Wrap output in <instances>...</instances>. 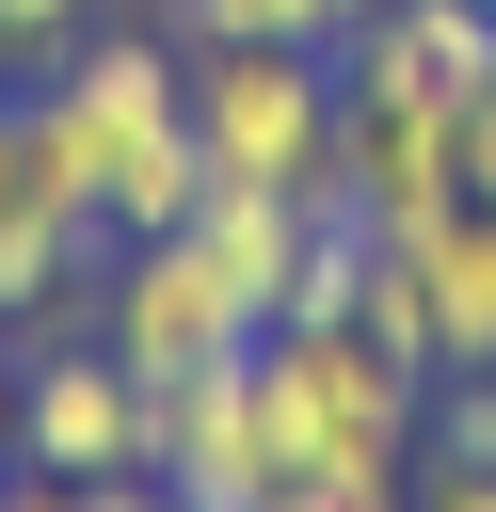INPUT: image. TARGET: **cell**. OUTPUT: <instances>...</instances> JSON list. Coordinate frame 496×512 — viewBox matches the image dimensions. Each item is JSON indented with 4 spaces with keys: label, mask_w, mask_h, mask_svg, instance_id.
<instances>
[{
    "label": "cell",
    "mask_w": 496,
    "mask_h": 512,
    "mask_svg": "<svg viewBox=\"0 0 496 512\" xmlns=\"http://www.w3.org/2000/svg\"><path fill=\"white\" fill-rule=\"evenodd\" d=\"M416 416H432V368L384 352L368 320H272L256 336V448H272V480L400 512L416 496Z\"/></svg>",
    "instance_id": "cell-1"
},
{
    "label": "cell",
    "mask_w": 496,
    "mask_h": 512,
    "mask_svg": "<svg viewBox=\"0 0 496 512\" xmlns=\"http://www.w3.org/2000/svg\"><path fill=\"white\" fill-rule=\"evenodd\" d=\"M192 144L256 192H336V48H192Z\"/></svg>",
    "instance_id": "cell-2"
},
{
    "label": "cell",
    "mask_w": 496,
    "mask_h": 512,
    "mask_svg": "<svg viewBox=\"0 0 496 512\" xmlns=\"http://www.w3.org/2000/svg\"><path fill=\"white\" fill-rule=\"evenodd\" d=\"M96 336H112L144 384H192V368H240L272 320L208 272L192 224H160V240H96Z\"/></svg>",
    "instance_id": "cell-3"
},
{
    "label": "cell",
    "mask_w": 496,
    "mask_h": 512,
    "mask_svg": "<svg viewBox=\"0 0 496 512\" xmlns=\"http://www.w3.org/2000/svg\"><path fill=\"white\" fill-rule=\"evenodd\" d=\"M144 368L112 352V336H64V352H32L16 368V464L32 480H128L144 464Z\"/></svg>",
    "instance_id": "cell-4"
},
{
    "label": "cell",
    "mask_w": 496,
    "mask_h": 512,
    "mask_svg": "<svg viewBox=\"0 0 496 512\" xmlns=\"http://www.w3.org/2000/svg\"><path fill=\"white\" fill-rule=\"evenodd\" d=\"M336 96H384V112H480L496 96V0H384L336 32Z\"/></svg>",
    "instance_id": "cell-5"
},
{
    "label": "cell",
    "mask_w": 496,
    "mask_h": 512,
    "mask_svg": "<svg viewBox=\"0 0 496 512\" xmlns=\"http://www.w3.org/2000/svg\"><path fill=\"white\" fill-rule=\"evenodd\" d=\"M144 464L192 496V512H256L272 496V448H256V352L240 368H192V384H144Z\"/></svg>",
    "instance_id": "cell-6"
},
{
    "label": "cell",
    "mask_w": 496,
    "mask_h": 512,
    "mask_svg": "<svg viewBox=\"0 0 496 512\" xmlns=\"http://www.w3.org/2000/svg\"><path fill=\"white\" fill-rule=\"evenodd\" d=\"M336 192H352L384 240H416V224H448V208H464V128H448V112L336 96Z\"/></svg>",
    "instance_id": "cell-7"
},
{
    "label": "cell",
    "mask_w": 496,
    "mask_h": 512,
    "mask_svg": "<svg viewBox=\"0 0 496 512\" xmlns=\"http://www.w3.org/2000/svg\"><path fill=\"white\" fill-rule=\"evenodd\" d=\"M416 288H432V368H496V208L416 224Z\"/></svg>",
    "instance_id": "cell-8"
},
{
    "label": "cell",
    "mask_w": 496,
    "mask_h": 512,
    "mask_svg": "<svg viewBox=\"0 0 496 512\" xmlns=\"http://www.w3.org/2000/svg\"><path fill=\"white\" fill-rule=\"evenodd\" d=\"M192 48H336V0H176Z\"/></svg>",
    "instance_id": "cell-9"
},
{
    "label": "cell",
    "mask_w": 496,
    "mask_h": 512,
    "mask_svg": "<svg viewBox=\"0 0 496 512\" xmlns=\"http://www.w3.org/2000/svg\"><path fill=\"white\" fill-rule=\"evenodd\" d=\"M80 48V0H0V64H64Z\"/></svg>",
    "instance_id": "cell-10"
},
{
    "label": "cell",
    "mask_w": 496,
    "mask_h": 512,
    "mask_svg": "<svg viewBox=\"0 0 496 512\" xmlns=\"http://www.w3.org/2000/svg\"><path fill=\"white\" fill-rule=\"evenodd\" d=\"M80 512H192V496H176L160 464H128V480H80Z\"/></svg>",
    "instance_id": "cell-11"
},
{
    "label": "cell",
    "mask_w": 496,
    "mask_h": 512,
    "mask_svg": "<svg viewBox=\"0 0 496 512\" xmlns=\"http://www.w3.org/2000/svg\"><path fill=\"white\" fill-rule=\"evenodd\" d=\"M464 208H496V96L464 112Z\"/></svg>",
    "instance_id": "cell-12"
},
{
    "label": "cell",
    "mask_w": 496,
    "mask_h": 512,
    "mask_svg": "<svg viewBox=\"0 0 496 512\" xmlns=\"http://www.w3.org/2000/svg\"><path fill=\"white\" fill-rule=\"evenodd\" d=\"M32 208V128H16V96H0V224Z\"/></svg>",
    "instance_id": "cell-13"
},
{
    "label": "cell",
    "mask_w": 496,
    "mask_h": 512,
    "mask_svg": "<svg viewBox=\"0 0 496 512\" xmlns=\"http://www.w3.org/2000/svg\"><path fill=\"white\" fill-rule=\"evenodd\" d=\"M400 512H496V480H448V464H432V480H416Z\"/></svg>",
    "instance_id": "cell-14"
},
{
    "label": "cell",
    "mask_w": 496,
    "mask_h": 512,
    "mask_svg": "<svg viewBox=\"0 0 496 512\" xmlns=\"http://www.w3.org/2000/svg\"><path fill=\"white\" fill-rule=\"evenodd\" d=\"M0 512H80V480H0Z\"/></svg>",
    "instance_id": "cell-15"
},
{
    "label": "cell",
    "mask_w": 496,
    "mask_h": 512,
    "mask_svg": "<svg viewBox=\"0 0 496 512\" xmlns=\"http://www.w3.org/2000/svg\"><path fill=\"white\" fill-rule=\"evenodd\" d=\"M256 512H352V496H304V480H272V496H256Z\"/></svg>",
    "instance_id": "cell-16"
},
{
    "label": "cell",
    "mask_w": 496,
    "mask_h": 512,
    "mask_svg": "<svg viewBox=\"0 0 496 512\" xmlns=\"http://www.w3.org/2000/svg\"><path fill=\"white\" fill-rule=\"evenodd\" d=\"M0 464H16V336H0Z\"/></svg>",
    "instance_id": "cell-17"
},
{
    "label": "cell",
    "mask_w": 496,
    "mask_h": 512,
    "mask_svg": "<svg viewBox=\"0 0 496 512\" xmlns=\"http://www.w3.org/2000/svg\"><path fill=\"white\" fill-rule=\"evenodd\" d=\"M352 16H384V0H336V32H352Z\"/></svg>",
    "instance_id": "cell-18"
}]
</instances>
